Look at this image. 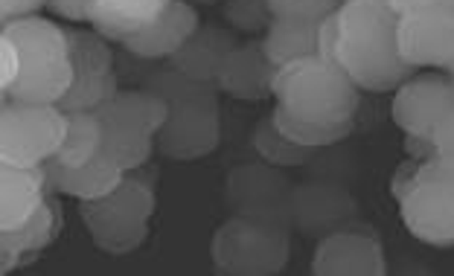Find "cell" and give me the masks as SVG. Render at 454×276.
Returning a JSON list of instances; mask_svg holds the SVG:
<instances>
[{
    "mask_svg": "<svg viewBox=\"0 0 454 276\" xmlns=\"http://www.w3.org/2000/svg\"><path fill=\"white\" fill-rule=\"evenodd\" d=\"M399 15L387 0H344L338 9V67L370 94H387L414 79L399 56Z\"/></svg>",
    "mask_w": 454,
    "mask_h": 276,
    "instance_id": "6da1fadb",
    "label": "cell"
},
{
    "mask_svg": "<svg viewBox=\"0 0 454 276\" xmlns=\"http://www.w3.org/2000/svg\"><path fill=\"white\" fill-rule=\"evenodd\" d=\"M169 105V119L154 137L158 155L169 160H199L222 142V105L219 88L184 76L169 61L154 70L143 85Z\"/></svg>",
    "mask_w": 454,
    "mask_h": 276,
    "instance_id": "7a4b0ae2",
    "label": "cell"
},
{
    "mask_svg": "<svg viewBox=\"0 0 454 276\" xmlns=\"http://www.w3.org/2000/svg\"><path fill=\"white\" fill-rule=\"evenodd\" d=\"M18 44L20 76L4 99L33 102V105H56L74 85V61H70L67 29L53 20L29 15L6 20L4 29Z\"/></svg>",
    "mask_w": 454,
    "mask_h": 276,
    "instance_id": "3957f363",
    "label": "cell"
},
{
    "mask_svg": "<svg viewBox=\"0 0 454 276\" xmlns=\"http://www.w3.org/2000/svg\"><path fill=\"white\" fill-rule=\"evenodd\" d=\"M274 99L297 119L335 126L356 117L361 88L340 67L312 56L288 61L277 70Z\"/></svg>",
    "mask_w": 454,
    "mask_h": 276,
    "instance_id": "277c9868",
    "label": "cell"
},
{
    "mask_svg": "<svg viewBox=\"0 0 454 276\" xmlns=\"http://www.w3.org/2000/svg\"><path fill=\"white\" fill-rule=\"evenodd\" d=\"M102 126V151L131 172L158 151L154 137L169 119V105L146 88H122L111 102L97 108Z\"/></svg>",
    "mask_w": 454,
    "mask_h": 276,
    "instance_id": "5b68a950",
    "label": "cell"
},
{
    "mask_svg": "<svg viewBox=\"0 0 454 276\" xmlns=\"http://www.w3.org/2000/svg\"><path fill=\"white\" fill-rule=\"evenodd\" d=\"M210 259L219 276H277L292 259V230L231 216L213 233Z\"/></svg>",
    "mask_w": 454,
    "mask_h": 276,
    "instance_id": "8992f818",
    "label": "cell"
},
{
    "mask_svg": "<svg viewBox=\"0 0 454 276\" xmlns=\"http://www.w3.org/2000/svg\"><path fill=\"white\" fill-rule=\"evenodd\" d=\"M154 207V187L126 175L106 198L79 201V216L99 250L108 257H126L146 242Z\"/></svg>",
    "mask_w": 454,
    "mask_h": 276,
    "instance_id": "52a82bcc",
    "label": "cell"
},
{
    "mask_svg": "<svg viewBox=\"0 0 454 276\" xmlns=\"http://www.w3.org/2000/svg\"><path fill=\"white\" fill-rule=\"evenodd\" d=\"M67 131V114L59 105L4 99L0 105V163L44 166L59 155Z\"/></svg>",
    "mask_w": 454,
    "mask_h": 276,
    "instance_id": "ba28073f",
    "label": "cell"
},
{
    "mask_svg": "<svg viewBox=\"0 0 454 276\" xmlns=\"http://www.w3.org/2000/svg\"><path fill=\"white\" fill-rule=\"evenodd\" d=\"M292 180L286 169L271 166L265 160L242 163L224 175V207L231 216L277 224V227L294 230L292 224Z\"/></svg>",
    "mask_w": 454,
    "mask_h": 276,
    "instance_id": "9c48e42d",
    "label": "cell"
},
{
    "mask_svg": "<svg viewBox=\"0 0 454 276\" xmlns=\"http://www.w3.org/2000/svg\"><path fill=\"white\" fill-rule=\"evenodd\" d=\"M70 61H74V85L56 105L65 114L76 111H97L122 90V81L114 70L117 53L111 50L108 38L90 29H67Z\"/></svg>",
    "mask_w": 454,
    "mask_h": 276,
    "instance_id": "30bf717a",
    "label": "cell"
},
{
    "mask_svg": "<svg viewBox=\"0 0 454 276\" xmlns=\"http://www.w3.org/2000/svg\"><path fill=\"white\" fill-rule=\"evenodd\" d=\"M358 201L333 180H306L292 189V224L309 239H324L335 230L361 227Z\"/></svg>",
    "mask_w": 454,
    "mask_h": 276,
    "instance_id": "8fae6325",
    "label": "cell"
},
{
    "mask_svg": "<svg viewBox=\"0 0 454 276\" xmlns=\"http://www.w3.org/2000/svg\"><path fill=\"white\" fill-rule=\"evenodd\" d=\"M315 276H385L387 259L370 224L335 230L317 239L312 257Z\"/></svg>",
    "mask_w": 454,
    "mask_h": 276,
    "instance_id": "7c38bea8",
    "label": "cell"
},
{
    "mask_svg": "<svg viewBox=\"0 0 454 276\" xmlns=\"http://www.w3.org/2000/svg\"><path fill=\"white\" fill-rule=\"evenodd\" d=\"M454 108V81L449 76H414L396 88L390 117L402 128V134L431 137L437 119Z\"/></svg>",
    "mask_w": 454,
    "mask_h": 276,
    "instance_id": "4fadbf2b",
    "label": "cell"
},
{
    "mask_svg": "<svg viewBox=\"0 0 454 276\" xmlns=\"http://www.w3.org/2000/svg\"><path fill=\"white\" fill-rule=\"evenodd\" d=\"M399 56L411 67H442L454 61V15L451 12H414L402 15L396 27Z\"/></svg>",
    "mask_w": 454,
    "mask_h": 276,
    "instance_id": "5bb4252c",
    "label": "cell"
},
{
    "mask_svg": "<svg viewBox=\"0 0 454 276\" xmlns=\"http://www.w3.org/2000/svg\"><path fill=\"white\" fill-rule=\"evenodd\" d=\"M199 27V12H195L192 4H187V0H169V6L158 18H152L149 24L122 35L120 47L149 61H169L192 38Z\"/></svg>",
    "mask_w": 454,
    "mask_h": 276,
    "instance_id": "9a60e30c",
    "label": "cell"
},
{
    "mask_svg": "<svg viewBox=\"0 0 454 276\" xmlns=\"http://www.w3.org/2000/svg\"><path fill=\"white\" fill-rule=\"evenodd\" d=\"M408 233L431 248H454V187L419 183L399 203Z\"/></svg>",
    "mask_w": 454,
    "mask_h": 276,
    "instance_id": "2e32d148",
    "label": "cell"
},
{
    "mask_svg": "<svg viewBox=\"0 0 454 276\" xmlns=\"http://www.w3.org/2000/svg\"><path fill=\"white\" fill-rule=\"evenodd\" d=\"M277 70L280 67L268 58L262 38H251L231 50V56L222 65L219 79H215V88H219V94L233 96L239 102H262L274 96Z\"/></svg>",
    "mask_w": 454,
    "mask_h": 276,
    "instance_id": "e0dca14e",
    "label": "cell"
},
{
    "mask_svg": "<svg viewBox=\"0 0 454 276\" xmlns=\"http://www.w3.org/2000/svg\"><path fill=\"white\" fill-rule=\"evenodd\" d=\"M50 189L47 166H15L0 163V233H9L27 224L44 207Z\"/></svg>",
    "mask_w": 454,
    "mask_h": 276,
    "instance_id": "ac0fdd59",
    "label": "cell"
},
{
    "mask_svg": "<svg viewBox=\"0 0 454 276\" xmlns=\"http://www.w3.org/2000/svg\"><path fill=\"white\" fill-rule=\"evenodd\" d=\"M44 166H47L50 189L76 198V201L106 198L108 192L117 189L122 178H126V169H122L120 163H114L106 151H99L85 166H65V163H59L56 157H50Z\"/></svg>",
    "mask_w": 454,
    "mask_h": 276,
    "instance_id": "d6986e66",
    "label": "cell"
},
{
    "mask_svg": "<svg viewBox=\"0 0 454 276\" xmlns=\"http://www.w3.org/2000/svg\"><path fill=\"white\" fill-rule=\"evenodd\" d=\"M233 47H239V41H236V35L231 33V29L215 27V24H201L187 44L169 58V65L175 70H181L184 76L215 85V79H219V73H222L224 58L231 56Z\"/></svg>",
    "mask_w": 454,
    "mask_h": 276,
    "instance_id": "ffe728a7",
    "label": "cell"
},
{
    "mask_svg": "<svg viewBox=\"0 0 454 276\" xmlns=\"http://www.w3.org/2000/svg\"><path fill=\"white\" fill-rule=\"evenodd\" d=\"M324 24V20H321ZM321 24H309V20H288L274 18L268 33L262 35V47L268 58L277 67L288 65L297 58H312L317 56V41H321Z\"/></svg>",
    "mask_w": 454,
    "mask_h": 276,
    "instance_id": "44dd1931",
    "label": "cell"
},
{
    "mask_svg": "<svg viewBox=\"0 0 454 276\" xmlns=\"http://www.w3.org/2000/svg\"><path fill=\"white\" fill-rule=\"evenodd\" d=\"M102 151V126L94 111H76L67 114V131L61 140L56 160L65 166H85Z\"/></svg>",
    "mask_w": 454,
    "mask_h": 276,
    "instance_id": "7402d4cb",
    "label": "cell"
},
{
    "mask_svg": "<svg viewBox=\"0 0 454 276\" xmlns=\"http://www.w3.org/2000/svg\"><path fill=\"white\" fill-rule=\"evenodd\" d=\"M251 142H254V151L260 155V160L271 163V166H280V169L306 166L315 155V149L297 146V142L288 140L283 131L277 128L274 117H262L260 122H256Z\"/></svg>",
    "mask_w": 454,
    "mask_h": 276,
    "instance_id": "603a6c76",
    "label": "cell"
},
{
    "mask_svg": "<svg viewBox=\"0 0 454 276\" xmlns=\"http://www.w3.org/2000/svg\"><path fill=\"white\" fill-rule=\"evenodd\" d=\"M271 117L277 122V128L283 134L297 142V146H306V149H326V146H335V142L347 140L353 134L356 128V119H347V122H335V126H324V122H309V119H297L292 117L283 105H277L271 111Z\"/></svg>",
    "mask_w": 454,
    "mask_h": 276,
    "instance_id": "cb8c5ba5",
    "label": "cell"
},
{
    "mask_svg": "<svg viewBox=\"0 0 454 276\" xmlns=\"http://www.w3.org/2000/svg\"><path fill=\"white\" fill-rule=\"evenodd\" d=\"M50 198H53V196H50ZM50 198L27 224H20V227L9 230V233H0L6 248H12V257H18V253H24V250H41L50 239H53L56 212H53V201H50Z\"/></svg>",
    "mask_w": 454,
    "mask_h": 276,
    "instance_id": "d4e9b609",
    "label": "cell"
},
{
    "mask_svg": "<svg viewBox=\"0 0 454 276\" xmlns=\"http://www.w3.org/2000/svg\"><path fill=\"white\" fill-rule=\"evenodd\" d=\"M222 18L236 33L265 35L274 20V12L268 6V0H222Z\"/></svg>",
    "mask_w": 454,
    "mask_h": 276,
    "instance_id": "484cf974",
    "label": "cell"
},
{
    "mask_svg": "<svg viewBox=\"0 0 454 276\" xmlns=\"http://www.w3.org/2000/svg\"><path fill=\"white\" fill-rule=\"evenodd\" d=\"M344 0H268L274 18L288 20H309V24H321L333 12H338Z\"/></svg>",
    "mask_w": 454,
    "mask_h": 276,
    "instance_id": "4316f807",
    "label": "cell"
},
{
    "mask_svg": "<svg viewBox=\"0 0 454 276\" xmlns=\"http://www.w3.org/2000/svg\"><path fill=\"white\" fill-rule=\"evenodd\" d=\"M163 65V61H149V58H140V56H134V53H129V50H122L120 47V53H117V58H114V70H117V76H120V81L122 85H146V79L154 73Z\"/></svg>",
    "mask_w": 454,
    "mask_h": 276,
    "instance_id": "83f0119b",
    "label": "cell"
},
{
    "mask_svg": "<svg viewBox=\"0 0 454 276\" xmlns=\"http://www.w3.org/2000/svg\"><path fill=\"white\" fill-rule=\"evenodd\" d=\"M20 76V53L18 44L6 33H0V94H9Z\"/></svg>",
    "mask_w": 454,
    "mask_h": 276,
    "instance_id": "f1b7e54d",
    "label": "cell"
},
{
    "mask_svg": "<svg viewBox=\"0 0 454 276\" xmlns=\"http://www.w3.org/2000/svg\"><path fill=\"white\" fill-rule=\"evenodd\" d=\"M419 183H442V187H454V157L437 155L426 163H419Z\"/></svg>",
    "mask_w": 454,
    "mask_h": 276,
    "instance_id": "f546056e",
    "label": "cell"
},
{
    "mask_svg": "<svg viewBox=\"0 0 454 276\" xmlns=\"http://www.w3.org/2000/svg\"><path fill=\"white\" fill-rule=\"evenodd\" d=\"M419 163L417 160H405V163H399L396 172H394V178H390V196H394L399 203L405 201L411 192H414L419 187Z\"/></svg>",
    "mask_w": 454,
    "mask_h": 276,
    "instance_id": "4dcf8cb0",
    "label": "cell"
},
{
    "mask_svg": "<svg viewBox=\"0 0 454 276\" xmlns=\"http://www.w3.org/2000/svg\"><path fill=\"white\" fill-rule=\"evenodd\" d=\"M390 9L402 15H414V12H451L454 15V0H387Z\"/></svg>",
    "mask_w": 454,
    "mask_h": 276,
    "instance_id": "1f68e13d",
    "label": "cell"
},
{
    "mask_svg": "<svg viewBox=\"0 0 454 276\" xmlns=\"http://www.w3.org/2000/svg\"><path fill=\"white\" fill-rule=\"evenodd\" d=\"M317 58L338 67V12L329 15L321 24V41H317Z\"/></svg>",
    "mask_w": 454,
    "mask_h": 276,
    "instance_id": "d6a6232c",
    "label": "cell"
},
{
    "mask_svg": "<svg viewBox=\"0 0 454 276\" xmlns=\"http://www.w3.org/2000/svg\"><path fill=\"white\" fill-rule=\"evenodd\" d=\"M90 6L94 0H47V9L56 12L59 18L65 20H74V24H82V20H90Z\"/></svg>",
    "mask_w": 454,
    "mask_h": 276,
    "instance_id": "836d02e7",
    "label": "cell"
},
{
    "mask_svg": "<svg viewBox=\"0 0 454 276\" xmlns=\"http://www.w3.org/2000/svg\"><path fill=\"white\" fill-rule=\"evenodd\" d=\"M402 149H405V155L417 163L437 157V142H434V137H426V134H405Z\"/></svg>",
    "mask_w": 454,
    "mask_h": 276,
    "instance_id": "e575fe53",
    "label": "cell"
},
{
    "mask_svg": "<svg viewBox=\"0 0 454 276\" xmlns=\"http://www.w3.org/2000/svg\"><path fill=\"white\" fill-rule=\"evenodd\" d=\"M431 137L437 142V155H451L454 157V108H449L446 114L437 119Z\"/></svg>",
    "mask_w": 454,
    "mask_h": 276,
    "instance_id": "d590c367",
    "label": "cell"
},
{
    "mask_svg": "<svg viewBox=\"0 0 454 276\" xmlns=\"http://www.w3.org/2000/svg\"><path fill=\"white\" fill-rule=\"evenodd\" d=\"M41 6H47V0H0V18L6 20H18V18H29L35 15Z\"/></svg>",
    "mask_w": 454,
    "mask_h": 276,
    "instance_id": "8d00e7d4",
    "label": "cell"
},
{
    "mask_svg": "<svg viewBox=\"0 0 454 276\" xmlns=\"http://www.w3.org/2000/svg\"><path fill=\"white\" fill-rule=\"evenodd\" d=\"M126 175H129V178H134V180H140V183H149V187H154V180L160 178V169L154 166V163H143V166L126 172Z\"/></svg>",
    "mask_w": 454,
    "mask_h": 276,
    "instance_id": "74e56055",
    "label": "cell"
},
{
    "mask_svg": "<svg viewBox=\"0 0 454 276\" xmlns=\"http://www.w3.org/2000/svg\"><path fill=\"white\" fill-rule=\"evenodd\" d=\"M446 76H449V79H451V81H454V61H451V65H449V67H446Z\"/></svg>",
    "mask_w": 454,
    "mask_h": 276,
    "instance_id": "f35d334b",
    "label": "cell"
},
{
    "mask_svg": "<svg viewBox=\"0 0 454 276\" xmlns=\"http://www.w3.org/2000/svg\"><path fill=\"white\" fill-rule=\"evenodd\" d=\"M187 4H219V0H187Z\"/></svg>",
    "mask_w": 454,
    "mask_h": 276,
    "instance_id": "ab89813d",
    "label": "cell"
}]
</instances>
